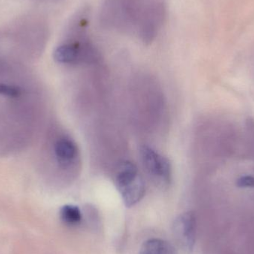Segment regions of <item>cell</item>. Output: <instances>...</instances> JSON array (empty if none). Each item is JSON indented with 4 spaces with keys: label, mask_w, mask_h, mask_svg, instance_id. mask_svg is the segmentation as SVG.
<instances>
[{
    "label": "cell",
    "mask_w": 254,
    "mask_h": 254,
    "mask_svg": "<svg viewBox=\"0 0 254 254\" xmlns=\"http://www.w3.org/2000/svg\"><path fill=\"white\" fill-rule=\"evenodd\" d=\"M167 13V0H103L99 19L104 28L148 45L159 34Z\"/></svg>",
    "instance_id": "cell-1"
},
{
    "label": "cell",
    "mask_w": 254,
    "mask_h": 254,
    "mask_svg": "<svg viewBox=\"0 0 254 254\" xmlns=\"http://www.w3.org/2000/svg\"><path fill=\"white\" fill-rule=\"evenodd\" d=\"M173 233L177 245L185 252L190 253L194 249L196 235V218L192 211L185 212L176 218Z\"/></svg>",
    "instance_id": "cell-2"
},
{
    "label": "cell",
    "mask_w": 254,
    "mask_h": 254,
    "mask_svg": "<svg viewBox=\"0 0 254 254\" xmlns=\"http://www.w3.org/2000/svg\"><path fill=\"white\" fill-rule=\"evenodd\" d=\"M140 155L142 164L149 174L165 185L169 184L171 179L172 170L167 158L148 146L140 147Z\"/></svg>",
    "instance_id": "cell-3"
},
{
    "label": "cell",
    "mask_w": 254,
    "mask_h": 254,
    "mask_svg": "<svg viewBox=\"0 0 254 254\" xmlns=\"http://www.w3.org/2000/svg\"><path fill=\"white\" fill-rule=\"evenodd\" d=\"M127 207H130L138 203L144 196L145 184L143 179L137 175L116 185Z\"/></svg>",
    "instance_id": "cell-4"
},
{
    "label": "cell",
    "mask_w": 254,
    "mask_h": 254,
    "mask_svg": "<svg viewBox=\"0 0 254 254\" xmlns=\"http://www.w3.org/2000/svg\"><path fill=\"white\" fill-rule=\"evenodd\" d=\"M55 152L58 162L63 167L69 165L78 154L77 146L74 142L67 137H63L56 142Z\"/></svg>",
    "instance_id": "cell-5"
},
{
    "label": "cell",
    "mask_w": 254,
    "mask_h": 254,
    "mask_svg": "<svg viewBox=\"0 0 254 254\" xmlns=\"http://www.w3.org/2000/svg\"><path fill=\"white\" fill-rule=\"evenodd\" d=\"M139 254H176L171 245L164 240H148L142 245Z\"/></svg>",
    "instance_id": "cell-6"
},
{
    "label": "cell",
    "mask_w": 254,
    "mask_h": 254,
    "mask_svg": "<svg viewBox=\"0 0 254 254\" xmlns=\"http://www.w3.org/2000/svg\"><path fill=\"white\" fill-rule=\"evenodd\" d=\"M61 217L64 223L74 226L80 223L82 214L80 209L76 206L65 205L61 208Z\"/></svg>",
    "instance_id": "cell-7"
},
{
    "label": "cell",
    "mask_w": 254,
    "mask_h": 254,
    "mask_svg": "<svg viewBox=\"0 0 254 254\" xmlns=\"http://www.w3.org/2000/svg\"><path fill=\"white\" fill-rule=\"evenodd\" d=\"M22 94L20 88L12 85L0 83V95L10 98H17Z\"/></svg>",
    "instance_id": "cell-8"
},
{
    "label": "cell",
    "mask_w": 254,
    "mask_h": 254,
    "mask_svg": "<svg viewBox=\"0 0 254 254\" xmlns=\"http://www.w3.org/2000/svg\"><path fill=\"white\" fill-rule=\"evenodd\" d=\"M237 186L240 188H254V178L252 176H242L237 179Z\"/></svg>",
    "instance_id": "cell-9"
}]
</instances>
